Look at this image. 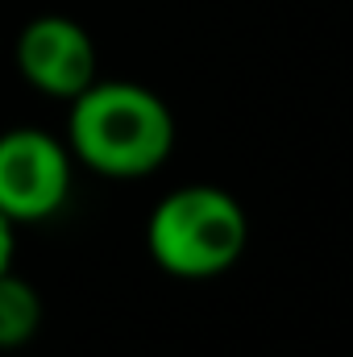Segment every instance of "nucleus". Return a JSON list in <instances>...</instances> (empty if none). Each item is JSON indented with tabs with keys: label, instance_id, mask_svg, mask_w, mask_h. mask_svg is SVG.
I'll use <instances>...</instances> for the list:
<instances>
[{
	"label": "nucleus",
	"instance_id": "obj_6",
	"mask_svg": "<svg viewBox=\"0 0 353 357\" xmlns=\"http://www.w3.org/2000/svg\"><path fill=\"white\" fill-rule=\"evenodd\" d=\"M17 254H21V229L0 216V274L8 266H17Z\"/></svg>",
	"mask_w": 353,
	"mask_h": 357
},
{
	"label": "nucleus",
	"instance_id": "obj_2",
	"mask_svg": "<svg viewBox=\"0 0 353 357\" xmlns=\"http://www.w3.org/2000/svg\"><path fill=\"white\" fill-rule=\"evenodd\" d=\"M250 245V216L241 199L216 183L171 187L146 216L150 262L183 282H204L241 262Z\"/></svg>",
	"mask_w": 353,
	"mask_h": 357
},
{
	"label": "nucleus",
	"instance_id": "obj_1",
	"mask_svg": "<svg viewBox=\"0 0 353 357\" xmlns=\"http://www.w3.org/2000/svg\"><path fill=\"white\" fill-rule=\"evenodd\" d=\"M63 142L88 175L133 183L158 175L171 162L179 125L171 104L154 88L96 75L75 100H67Z\"/></svg>",
	"mask_w": 353,
	"mask_h": 357
},
{
	"label": "nucleus",
	"instance_id": "obj_5",
	"mask_svg": "<svg viewBox=\"0 0 353 357\" xmlns=\"http://www.w3.org/2000/svg\"><path fill=\"white\" fill-rule=\"evenodd\" d=\"M46 320V299L38 291V282L17 266L0 274V354H17L25 349Z\"/></svg>",
	"mask_w": 353,
	"mask_h": 357
},
{
	"label": "nucleus",
	"instance_id": "obj_4",
	"mask_svg": "<svg viewBox=\"0 0 353 357\" xmlns=\"http://www.w3.org/2000/svg\"><path fill=\"white\" fill-rule=\"evenodd\" d=\"M8 59H13L21 88L54 104L75 100L100 75V50H96L91 29L80 17L59 13V8H42L25 17L13 33Z\"/></svg>",
	"mask_w": 353,
	"mask_h": 357
},
{
	"label": "nucleus",
	"instance_id": "obj_3",
	"mask_svg": "<svg viewBox=\"0 0 353 357\" xmlns=\"http://www.w3.org/2000/svg\"><path fill=\"white\" fill-rule=\"evenodd\" d=\"M75 171L63 133L29 121L0 129V216L17 229L59 220L75 195Z\"/></svg>",
	"mask_w": 353,
	"mask_h": 357
}]
</instances>
